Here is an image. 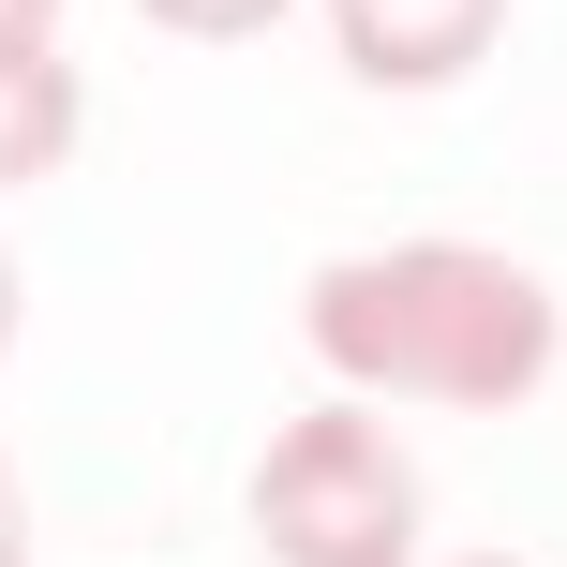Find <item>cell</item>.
Instances as JSON below:
<instances>
[{
    "mask_svg": "<svg viewBox=\"0 0 567 567\" xmlns=\"http://www.w3.org/2000/svg\"><path fill=\"white\" fill-rule=\"evenodd\" d=\"M313 359L343 389H403V403H463V419H508L553 373V284L493 239H389V255L313 269L299 299Z\"/></svg>",
    "mask_w": 567,
    "mask_h": 567,
    "instance_id": "cell-1",
    "label": "cell"
},
{
    "mask_svg": "<svg viewBox=\"0 0 567 567\" xmlns=\"http://www.w3.org/2000/svg\"><path fill=\"white\" fill-rule=\"evenodd\" d=\"M255 538H269V567H419V463L359 389L269 433Z\"/></svg>",
    "mask_w": 567,
    "mask_h": 567,
    "instance_id": "cell-2",
    "label": "cell"
},
{
    "mask_svg": "<svg viewBox=\"0 0 567 567\" xmlns=\"http://www.w3.org/2000/svg\"><path fill=\"white\" fill-rule=\"evenodd\" d=\"M493 30H508V0H329V45L359 90H449L493 60Z\"/></svg>",
    "mask_w": 567,
    "mask_h": 567,
    "instance_id": "cell-3",
    "label": "cell"
},
{
    "mask_svg": "<svg viewBox=\"0 0 567 567\" xmlns=\"http://www.w3.org/2000/svg\"><path fill=\"white\" fill-rule=\"evenodd\" d=\"M60 150H75V75H60V45H30V60H0V195L45 179Z\"/></svg>",
    "mask_w": 567,
    "mask_h": 567,
    "instance_id": "cell-4",
    "label": "cell"
},
{
    "mask_svg": "<svg viewBox=\"0 0 567 567\" xmlns=\"http://www.w3.org/2000/svg\"><path fill=\"white\" fill-rule=\"evenodd\" d=\"M135 16L179 45H255V30H284V0H135Z\"/></svg>",
    "mask_w": 567,
    "mask_h": 567,
    "instance_id": "cell-5",
    "label": "cell"
},
{
    "mask_svg": "<svg viewBox=\"0 0 567 567\" xmlns=\"http://www.w3.org/2000/svg\"><path fill=\"white\" fill-rule=\"evenodd\" d=\"M30 45H60V0H0V60H30Z\"/></svg>",
    "mask_w": 567,
    "mask_h": 567,
    "instance_id": "cell-6",
    "label": "cell"
},
{
    "mask_svg": "<svg viewBox=\"0 0 567 567\" xmlns=\"http://www.w3.org/2000/svg\"><path fill=\"white\" fill-rule=\"evenodd\" d=\"M0 567H30V493H16V463H0Z\"/></svg>",
    "mask_w": 567,
    "mask_h": 567,
    "instance_id": "cell-7",
    "label": "cell"
},
{
    "mask_svg": "<svg viewBox=\"0 0 567 567\" xmlns=\"http://www.w3.org/2000/svg\"><path fill=\"white\" fill-rule=\"evenodd\" d=\"M0 343H16V255H0Z\"/></svg>",
    "mask_w": 567,
    "mask_h": 567,
    "instance_id": "cell-8",
    "label": "cell"
},
{
    "mask_svg": "<svg viewBox=\"0 0 567 567\" xmlns=\"http://www.w3.org/2000/svg\"><path fill=\"white\" fill-rule=\"evenodd\" d=\"M463 567H523V553H463Z\"/></svg>",
    "mask_w": 567,
    "mask_h": 567,
    "instance_id": "cell-9",
    "label": "cell"
}]
</instances>
